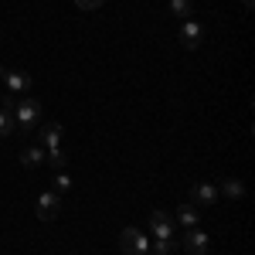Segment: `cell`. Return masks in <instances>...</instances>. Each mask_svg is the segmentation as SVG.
Listing matches in <instances>:
<instances>
[{
	"instance_id": "obj_1",
	"label": "cell",
	"mask_w": 255,
	"mask_h": 255,
	"mask_svg": "<svg viewBox=\"0 0 255 255\" xmlns=\"http://www.w3.org/2000/svg\"><path fill=\"white\" fill-rule=\"evenodd\" d=\"M38 119H41V102H38V99H17V106H14L17 133H31V129H38Z\"/></svg>"
},
{
	"instance_id": "obj_2",
	"label": "cell",
	"mask_w": 255,
	"mask_h": 255,
	"mask_svg": "<svg viewBox=\"0 0 255 255\" xmlns=\"http://www.w3.org/2000/svg\"><path fill=\"white\" fill-rule=\"evenodd\" d=\"M119 249H123V255H146L150 252V238L143 235L139 228H123Z\"/></svg>"
},
{
	"instance_id": "obj_3",
	"label": "cell",
	"mask_w": 255,
	"mask_h": 255,
	"mask_svg": "<svg viewBox=\"0 0 255 255\" xmlns=\"http://www.w3.org/2000/svg\"><path fill=\"white\" fill-rule=\"evenodd\" d=\"M58 211H61L58 191H41L38 194V218L41 221H51V218H58Z\"/></svg>"
},
{
	"instance_id": "obj_4",
	"label": "cell",
	"mask_w": 255,
	"mask_h": 255,
	"mask_svg": "<svg viewBox=\"0 0 255 255\" xmlns=\"http://www.w3.org/2000/svg\"><path fill=\"white\" fill-rule=\"evenodd\" d=\"M150 228H153V238H177V221L167 211H153L150 215Z\"/></svg>"
},
{
	"instance_id": "obj_5",
	"label": "cell",
	"mask_w": 255,
	"mask_h": 255,
	"mask_svg": "<svg viewBox=\"0 0 255 255\" xmlns=\"http://www.w3.org/2000/svg\"><path fill=\"white\" fill-rule=\"evenodd\" d=\"M201 38H204V31H201V24L197 20H180V48H201Z\"/></svg>"
},
{
	"instance_id": "obj_6",
	"label": "cell",
	"mask_w": 255,
	"mask_h": 255,
	"mask_svg": "<svg viewBox=\"0 0 255 255\" xmlns=\"http://www.w3.org/2000/svg\"><path fill=\"white\" fill-rule=\"evenodd\" d=\"M180 245H184L187 255H208V235H204L201 228H191L187 235L180 238Z\"/></svg>"
},
{
	"instance_id": "obj_7",
	"label": "cell",
	"mask_w": 255,
	"mask_h": 255,
	"mask_svg": "<svg viewBox=\"0 0 255 255\" xmlns=\"http://www.w3.org/2000/svg\"><path fill=\"white\" fill-rule=\"evenodd\" d=\"M0 82H3L14 96H20V92L31 89V75H27V72H7V68H0Z\"/></svg>"
},
{
	"instance_id": "obj_8",
	"label": "cell",
	"mask_w": 255,
	"mask_h": 255,
	"mask_svg": "<svg viewBox=\"0 0 255 255\" xmlns=\"http://www.w3.org/2000/svg\"><path fill=\"white\" fill-rule=\"evenodd\" d=\"M38 139H41L44 150L58 146V143H61V126H58V123H44V126H38Z\"/></svg>"
},
{
	"instance_id": "obj_9",
	"label": "cell",
	"mask_w": 255,
	"mask_h": 255,
	"mask_svg": "<svg viewBox=\"0 0 255 255\" xmlns=\"http://www.w3.org/2000/svg\"><path fill=\"white\" fill-rule=\"evenodd\" d=\"M218 201V187L215 184H197L194 187V201L191 204H197V208H211Z\"/></svg>"
},
{
	"instance_id": "obj_10",
	"label": "cell",
	"mask_w": 255,
	"mask_h": 255,
	"mask_svg": "<svg viewBox=\"0 0 255 255\" xmlns=\"http://www.w3.org/2000/svg\"><path fill=\"white\" fill-rule=\"evenodd\" d=\"M177 221H180L184 228H197V221H201V208H197V204H180Z\"/></svg>"
},
{
	"instance_id": "obj_11",
	"label": "cell",
	"mask_w": 255,
	"mask_h": 255,
	"mask_svg": "<svg viewBox=\"0 0 255 255\" xmlns=\"http://www.w3.org/2000/svg\"><path fill=\"white\" fill-rule=\"evenodd\" d=\"M20 163H24L27 170H34V167H41V163H44V146H27V150L20 153Z\"/></svg>"
},
{
	"instance_id": "obj_12",
	"label": "cell",
	"mask_w": 255,
	"mask_h": 255,
	"mask_svg": "<svg viewBox=\"0 0 255 255\" xmlns=\"http://www.w3.org/2000/svg\"><path fill=\"white\" fill-rule=\"evenodd\" d=\"M170 14H174L177 20H187L194 14V3H191V0H170Z\"/></svg>"
},
{
	"instance_id": "obj_13",
	"label": "cell",
	"mask_w": 255,
	"mask_h": 255,
	"mask_svg": "<svg viewBox=\"0 0 255 255\" xmlns=\"http://www.w3.org/2000/svg\"><path fill=\"white\" fill-rule=\"evenodd\" d=\"M14 129H17V123H14V113L0 106V139H3V136H10Z\"/></svg>"
},
{
	"instance_id": "obj_14",
	"label": "cell",
	"mask_w": 255,
	"mask_h": 255,
	"mask_svg": "<svg viewBox=\"0 0 255 255\" xmlns=\"http://www.w3.org/2000/svg\"><path fill=\"white\" fill-rule=\"evenodd\" d=\"M44 160H48L55 170H65V163H68V157H65V150H61V146H51V150H44Z\"/></svg>"
},
{
	"instance_id": "obj_15",
	"label": "cell",
	"mask_w": 255,
	"mask_h": 255,
	"mask_svg": "<svg viewBox=\"0 0 255 255\" xmlns=\"http://www.w3.org/2000/svg\"><path fill=\"white\" fill-rule=\"evenodd\" d=\"M218 194H225V197H242V194H245V187H242V180L228 177V180H221V191H218Z\"/></svg>"
},
{
	"instance_id": "obj_16",
	"label": "cell",
	"mask_w": 255,
	"mask_h": 255,
	"mask_svg": "<svg viewBox=\"0 0 255 255\" xmlns=\"http://www.w3.org/2000/svg\"><path fill=\"white\" fill-rule=\"evenodd\" d=\"M153 249H157V255H174L177 238H153Z\"/></svg>"
},
{
	"instance_id": "obj_17",
	"label": "cell",
	"mask_w": 255,
	"mask_h": 255,
	"mask_svg": "<svg viewBox=\"0 0 255 255\" xmlns=\"http://www.w3.org/2000/svg\"><path fill=\"white\" fill-rule=\"evenodd\" d=\"M68 187H72V177H68V174H58V177H55V191H58V194H65Z\"/></svg>"
},
{
	"instance_id": "obj_18",
	"label": "cell",
	"mask_w": 255,
	"mask_h": 255,
	"mask_svg": "<svg viewBox=\"0 0 255 255\" xmlns=\"http://www.w3.org/2000/svg\"><path fill=\"white\" fill-rule=\"evenodd\" d=\"M75 7L79 10H96V7H102V0H75Z\"/></svg>"
},
{
	"instance_id": "obj_19",
	"label": "cell",
	"mask_w": 255,
	"mask_h": 255,
	"mask_svg": "<svg viewBox=\"0 0 255 255\" xmlns=\"http://www.w3.org/2000/svg\"><path fill=\"white\" fill-rule=\"evenodd\" d=\"M146 255H150V252H146Z\"/></svg>"
}]
</instances>
